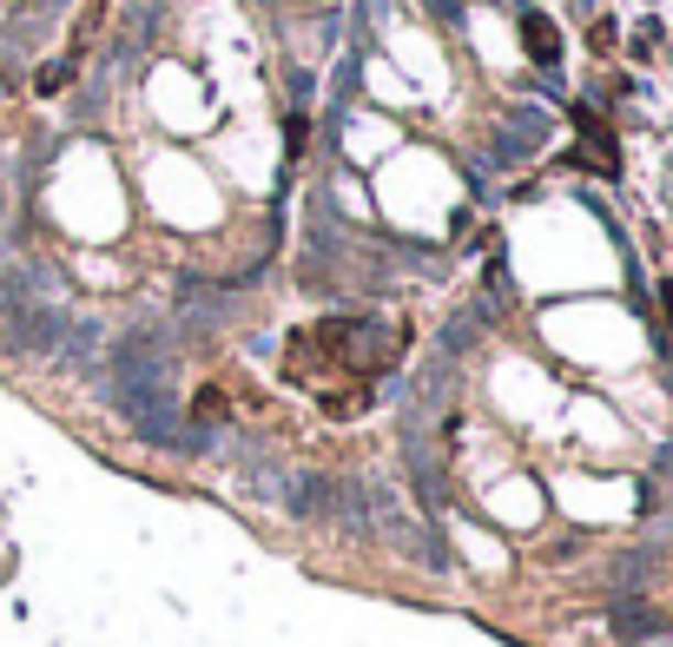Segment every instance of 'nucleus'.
Listing matches in <instances>:
<instances>
[{"instance_id": "f03ea898", "label": "nucleus", "mask_w": 673, "mask_h": 647, "mask_svg": "<svg viewBox=\"0 0 673 647\" xmlns=\"http://www.w3.org/2000/svg\"><path fill=\"white\" fill-rule=\"evenodd\" d=\"M661 298H667V324H673V284H667V291H661Z\"/></svg>"}, {"instance_id": "f257e3e1", "label": "nucleus", "mask_w": 673, "mask_h": 647, "mask_svg": "<svg viewBox=\"0 0 673 647\" xmlns=\"http://www.w3.org/2000/svg\"><path fill=\"white\" fill-rule=\"evenodd\" d=\"M522 46H529V60H555V53H562V40H555V20H542V13H522Z\"/></svg>"}]
</instances>
